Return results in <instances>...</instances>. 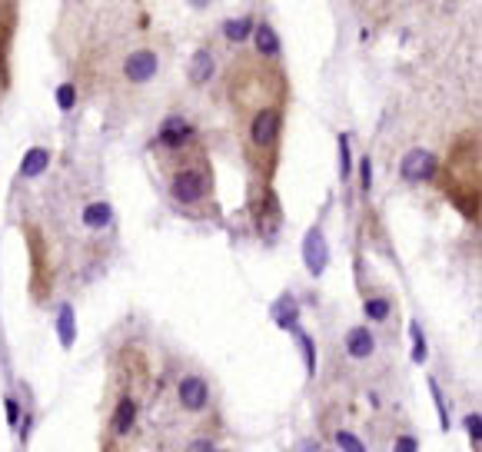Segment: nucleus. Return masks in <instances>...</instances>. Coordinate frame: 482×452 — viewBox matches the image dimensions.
<instances>
[{"instance_id":"6ab92c4d","label":"nucleus","mask_w":482,"mask_h":452,"mask_svg":"<svg viewBox=\"0 0 482 452\" xmlns=\"http://www.w3.org/2000/svg\"><path fill=\"white\" fill-rule=\"evenodd\" d=\"M349 170H353V154H349V136L339 134V174L349 176Z\"/></svg>"},{"instance_id":"0eeeda50","label":"nucleus","mask_w":482,"mask_h":452,"mask_svg":"<svg viewBox=\"0 0 482 452\" xmlns=\"http://www.w3.org/2000/svg\"><path fill=\"white\" fill-rule=\"evenodd\" d=\"M190 134H193V126L186 124L184 116H166L156 140H160L164 146H184L186 140H190Z\"/></svg>"},{"instance_id":"423d86ee","label":"nucleus","mask_w":482,"mask_h":452,"mask_svg":"<svg viewBox=\"0 0 482 452\" xmlns=\"http://www.w3.org/2000/svg\"><path fill=\"white\" fill-rule=\"evenodd\" d=\"M206 399H210V389H206V383H203L200 376H186L184 383H180V403H184V409L196 413V409L206 406Z\"/></svg>"},{"instance_id":"9d476101","label":"nucleus","mask_w":482,"mask_h":452,"mask_svg":"<svg viewBox=\"0 0 482 452\" xmlns=\"http://www.w3.org/2000/svg\"><path fill=\"white\" fill-rule=\"evenodd\" d=\"M57 336H60V346H74L77 343V323H74V306L64 303L57 313Z\"/></svg>"},{"instance_id":"bb28decb","label":"nucleus","mask_w":482,"mask_h":452,"mask_svg":"<svg viewBox=\"0 0 482 452\" xmlns=\"http://www.w3.org/2000/svg\"><path fill=\"white\" fill-rule=\"evenodd\" d=\"M186 452H216V449H213L210 439H196V443L186 446Z\"/></svg>"},{"instance_id":"b1692460","label":"nucleus","mask_w":482,"mask_h":452,"mask_svg":"<svg viewBox=\"0 0 482 452\" xmlns=\"http://www.w3.org/2000/svg\"><path fill=\"white\" fill-rule=\"evenodd\" d=\"M466 429H469V439L479 446V439H482V416H479V413H469V416H466Z\"/></svg>"},{"instance_id":"cd10ccee","label":"nucleus","mask_w":482,"mask_h":452,"mask_svg":"<svg viewBox=\"0 0 482 452\" xmlns=\"http://www.w3.org/2000/svg\"><path fill=\"white\" fill-rule=\"evenodd\" d=\"M17 416H20L17 399H7V419H10V423H17Z\"/></svg>"},{"instance_id":"4be33fe9","label":"nucleus","mask_w":482,"mask_h":452,"mask_svg":"<svg viewBox=\"0 0 482 452\" xmlns=\"http://www.w3.org/2000/svg\"><path fill=\"white\" fill-rule=\"evenodd\" d=\"M57 104H60V110H74V104H77V90H74V84H64V87L57 90Z\"/></svg>"},{"instance_id":"6e6552de","label":"nucleus","mask_w":482,"mask_h":452,"mask_svg":"<svg viewBox=\"0 0 482 452\" xmlns=\"http://www.w3.org/2000/svg\"><path fill=\"white\" fill-rule=\"evenodd\" d=\"M346 349L353 359H366L373 356V349H376V339H373V333H369L366 326H356L346 333Z\"/></svg>"},{"instance_id":"9b49d317","label":"nucleus","mask_w":482,"mask_h":452,"mask_svg":"<svg viewBox=\"0 0 482 452\" xmlns=\"http://www.w3.org/2000/svg\"><path fill=\"white\" fill-rule=\"evenodd\" d=\"M273 319H276V326L280 329H293L299 319V303L293 296H283L276 306H273Z\"/></svg>"},{"instance_id":"412c9836","label":"nucleus","mask_w":482,"mask_h":452,"mask_svg":"<svg viewBox=\"0 0 482 452\" xmlns=\"http://www.w3.org/2000/svg\"><path fill=\"white\" fill-rule=\"evenodd\" d=\"M336 446H339L343 452H366V446L359 443L353 433H336Z\"/></svg>"},{"instance_id":"f03ea898","label":"nucleus","mask_w":482,"mask_h":452,"mask_svg":"<svg viewBox=\"0 0 482 452\" xmlns=\"http://www.w3.org/2000/svg\"><path fill=\"white\" fill-rule=\"evenodd\" d=\"M436 166H439L436 164V156L429 154V150H423V146H416V150H409V154L403 156L399 174H403V180H409V183H423L436 174Z\"/></svg>"},{"instance_id":"1a4fd4ad","label":"nucleus","mask_w":482,"mask_h":452,"mask_svg":"<svg viewBox=\"0 0 482 452\" xmlns=\"http://www.w3.org/2000/svg\"><path fill=\"white\" fill-rule=\"evenodd\" d=\"M50 166V150H44V146H34V150H27L24 154V164H20V176H40L44 170Z\"/></svg>"},{"instance_id":"f3484780","label":"nucleus","mask_w":482,"mask_h":452,"mask_svg":"<svg viewBox=\"0 0 482 452\" xmlns=\"http://www.w3.org/2000/svg\"><path fill=\"white\" fill-rule=\"evenodd\" d=\"M409 333H413V363H426L429 349H426V336H423V329H419V323H413Z\"/></svg>"},{"instance_id":"4468645a","label":"nucleus","mask_w":482,"mask_h":452,"mask_svg":"<svg viewBox=\"0 0 482 452\" xmlns=\"http://www.w3.org/2000/svg\"><path fill=\"white\" fill-rule=\"evenodd\" d=\"M136 423V403L134 399H120V406H116V416H114V429L120 436L130 433Z\"/></svg>"},{"instance_id":"dca6fc26","label":"nucleus","mask_w":482,"mask_h":452,"mask_svg":"<svg viewBox=\"0 0 482 452\" xmlns=\"http://www.w3.org/2000/svg\"><path fill=\"white\" fill-rule=\"evenodd\" d=\"M223 30H226V37L230 40H246L253 30V20L250 17H236V20H226L223 24Z\"/></svg>"},{"instance_id":"f257e3e1","label":"nucleus","mask_w":482,"mask_h":452,"mask_svg":"<svg viewBox=\"0 0 482 452\" xmlns=\"http://www.w3.org/2000/svg\"><path fill=\"white\" fill-rule=\"evenodd\" d=\"M170 190H174V200L180 203H200L203 196H206V176L200 174V170H180V174L174 176V183H170Z\"/></svg>"},{"instance_id":"5701e85b","label":"nucleus","mask_w":482,"mask_h":452,"mask_svg":"<svg viewBox=\"0 0 482 452\" xmlns=\"http://www.w3.org/2000/svg\"><path fill=\"white\" fill-rule=\"evenodd\" d=\"M299 346H303V356H306V373H316V353H313V339L306 333H299Z\"/></svg>"},{"instance_id":"a878e982","label":"nucleus","mask_w":482,"mask_h":452,"mask_svg":"<svg viewBox=\"0 0 482 452\" xmlns=\"http://www.w3.org/2000/svg\"><path fill=\"white\" fill-rule=\"evenodd\" d=\"M396 452H419V446H416L413 436H399L396 439Z\"/></svg>"},{"instance_id":"20e7f679","label":"nucleus","mask_w":482,"mask_h":452,"mask_svg":"<svg viewBox=\"0 0 482 452\" xmlns=\"http://www.w3.org/2000/svg\"><path fill=\"white\" fill-rule=\"evenodd\" d=\"M303 263H306V270L313 273V276H319V273L326 270L329 246H326V240H323V230H319V226H313V230L306 233V240H303Z\"/></svg>"},{"instance_id":"393cba45","label":"nucleus","mask_w":482,"mask_h":452,"mask_svg":"<svg viewBox=\"0 0 482 452\" xmlns=\"http://www.w3.org/2000/svg\"><path fill=\"white\" fill-rule=\"evenodd\" d=\"M359 180H363V190H373V164H369V156L366 160H359Z\"/></svg>"},{"instance_id":"a211bd4d","label":"nucleus","mask_w":482,"mask_h":452,"mask_svg":"<svg viewBox=\"0 0 482 452\" xmlns=\"http://www.w3.org/2000/svg\"><path fill=\"white\" fill-rule=\"evenodd\" d=\"M429 393H433V399H436V413H439V423H443V429H449V413H446V399H443V389H439V383H436V379H429Z\"/></svg>"},{"instance_id":"2eb2a0df","label":"nucleus","mask_w":482,"mask_h":452,"mask_svg":"<svg viewBox=\"0 0 482 452\" xmlns=\"http://www.w3.org/2000/svg\"><path fill=\"white\" fill-rule=\"evenodd\" d=\"M256 50H260L263 57H276L280 54V37H276V30L273 27H256Z\"/></svg>"},{"instance_id":"39448f33","label":"nucleus","mask_w":482,"mask_h":452,"mask_svg":"<svg viewBox=\"0 0 482 452\" xmlns=\"http://www.w3.org/2000/svg\"><path fill=\"white\" fill-rule=\"evenodd\" d=\"M156 67H160V57H156L154 50H136V54L126 57L124 74L130 84H146V80L156 74Z\"/></svg>"},{"instance_id":"ddd939ff","label":"nucleus","mask_w":482,"mask_h":452,"mask_svg":"<svg viewBox=\"0 0 482 452\" xmlns=\"http://www.w3.org/2000/svg\"><path fill=\"white\" fill-rule=\"evenodd\" d=\"M110 220H114L110 203H90L87 210H84V223H87L90 230H104V226H110Z\"/></svg>"},{"instance_id":"aec40b11","label":"nucleus","mask_w":482,"mask_h":452,"mask_svg":"<svg viewBox=\"0 0 482 452\" xmlns=\"http://www.w3.org/2000/svg\"><path fill=\"white\" fill-rule=\"evenodd\" d=\"M363 309H366V316L369 319H386V316H389V303H386V299H366V306H363Z\"/></svg>"},{"instance_id":"f8f14e48","label":"nucleus","mask_w":482,"mask_h":452,"mask_svg":"<svg viewBox=\"0 0 482 452\" xmlns=\"http://www.w3.org/2000/svg\"><path fill=\"white\" fill-rule=\"evenodd\" d=\"M213 77V54L206 47L193 54V67H190V80L193 84H206Z\"/></svg>"},{"instance_id":"7ed1b4c3","label":"nucleus","mask_w":482,"mask_h":452,"mask_svg":"<svg viewBox=\"0 0 482 452\" xmlns=\"http://www.w3.org/2000/svg\"><path fill=\"white\" fill-rule=\"evenodd\" d=\"M250 136L256 146H273L276 136H280V110L276 106H263L260 114L253 116V126H250Z\"/></svg>"}]
</instances>
